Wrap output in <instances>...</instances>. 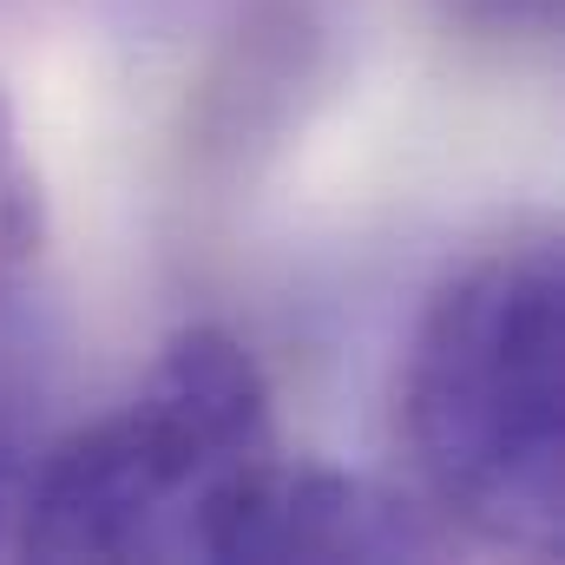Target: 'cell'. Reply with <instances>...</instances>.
I'll list each match as a JSON object with an SVG mask.
<instances>
[{
  "instance_id": "6da1fadb",
  "label": "cell",
  "mask_w": 565,
  "mask_h": 565,
  "mask_svg": "<svg viewBox=\"0 0 565 565\" xmlns=\"http://www.w3.org/2000/svg\"><path fill=\"white\" fill-rule=\"evenodd\" d=\"M402 440L447 526L559 553L565 270L553 250H500L434 296L402 375Z\"/></svg>"
},
{
  "instance_id": "7a4b0ae2",
  "label": "cell",
  "mask_w": 565,
  "mask_h": 565,
  "mask_svg": "<svg viewBox=\"0 0 565 565\" xmlns=\"http://www.w3.org/2000/svg\"><path fill=\"white\" fill-rule=\"evenodd\" d=\"M277 460L270 388L224 329L164 342L139 395L66 434L20 493L33 559H211L224 507Z\"/></svg>"
},
{
  "instance_id": "3957f363",
  "label": "cell",
  "mask_w": 565,
  "mask_h": 565,
  "mask_svg": "<svg viewBox=\"0 0 565 565\" xmlns=\"http://www.w3.org/2000/svg\"><path fill=\"white\" fill-rule=\"evenodd\" d=\"M440 526L427 507L335 467L270 460L217 520L211 559H427Z\"/></svg>"
},
{
  "instance_id": "277c9868",
  "label": "cell",
  "mask_w": 565,
  "mask_h": 565,
  "mask_svg": "<svg viewBox=\"0 0 565 565\" xmlns=\"http://www.w3.org/2000/svg\"><path fill=\"white\" fill-rule=\"evenodd\" d=\"M33 250H40V191L13 139V113L0 99V277H13Z\"/></svg>"
},
{
  "instance_id": "5b68a950",
  "label": "cell",
  "mask_w": 565,
  "mask_h": 565,
  "mask_svg": "<svg viewBox=\"0 0 565 565\" xmlns=\"http://www.w3.org/2000/svg\"><path fill=\"white\" fill-rule=\"evenodd\" d=\"M13 507H20V500H13V473H7V460H0V533H7V520H13Z\"/></svg>"
}]
</instances>
